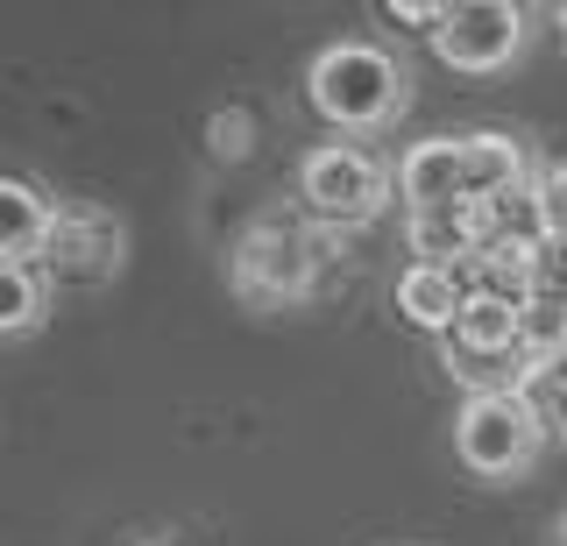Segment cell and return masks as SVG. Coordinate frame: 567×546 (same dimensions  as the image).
Instances as JSON below:
<instances>
[{"label":"cell","instance_id":"6da1fadb","mask_svg":"<svg viewBox=\"0 0 567 546\" xmlns=\"http://www.w3.org/2000/svg\"><path fill=\"white\" fill-rule=\"evenodd\" d=\"M404 64L390 58V50L377 43H327L312 58V79H306V93H312V107L333 121V128H383L390 114L404 107Z\"/></svg>","mask_w":567,"mask_h":546},{"label":"cell","instance_id":"7a4b0ae2","mask_svg":"<svg viewBox=\"0 0 567 546\" xmlns=\"http://www.w3.org/2000/svg\"><path fill=\"white\" fill-rule=\"evenodd\" d=\"M546 433L554 426H546L539 398H525V391H475L468 404H461V419H454V454L475 475L504 483V475L532 468V454H539Z\"/></svg>","mask_w":567,"mask_h":546},{"label":"cell","instance_id":"3957f363","mask_svg":"<svg viewBox=\"0 0 567 546\" xmlns=\"http://www.w3.org/2000/svg\"><path fill=\"white\" fill-rule=\"evenodd\" d=\"M298 199L312 206L319 227H369L383 214V199H390V178H383V164L369 150L319 143L306 164H298Z\"/></svg>","mask_w":567,"mask_h":546},{"label":"cell","instance_id":"277c9868","mask_svg":"<svg viewBox=\"0 0 567 546\" xmlns=\"http://www.w3.org/2000/svg\"><path fill=\"white\" fill-rule=\"evenodd\" d=\"M319 277V241L298 220H256L235 241V291L256 306H298Z\"/></svg>","mask_w":567,"mask_h":546},{"label":"cell","instance_id":"5b68a950","mask_svg":"<svg viewBox=\"0 0 567 546\" xmlns=\"http://www.w3.org/2000/svg\"><path fill=\"white\" fill-rule=\"evenodd\" d=\"M433 50L454 72H496V64H511L525 50V8H511V0H461V8H447Z\"/></svg>","mask_w":567,"mask_h":546},{"label":"cell","instance_id":"8992f818","mask_svg":"<svg viewBox=\"0 0 567 546\" xmlns=\"http://www.w3.org/2000/svg\"><path fill=\"white\" fill-rule=\"evenodd\" d=\"M35 270L64 277V285H100V277L121 270V227L106 214L71 206V214H58V227H50V249H43Z\"/></svg>","mask_w":567,"mask_h":546},{"label":"cell","instance_id":"52a82bcc","mask_svg":"<svg viewBox=\"0 0 567 546\" xmlns=\"http://www.w3.org/2000/svg\"><path fill=\"white\" fill-rule=\"evenodd\" d=\"M404 235H412V256H419V262L468 270V262L489 249V206H483V199L433 206V214H412V220H404Z\"/></svg>","mask_w":567,"mask_h":546},{"label":"cell","instance_id":"ba28073f","mask_svg":"<svg viewBox=\"0 0 567 546\" xmlns=\"http://www.w3.org/2000/svg\"><path fill=\"white\" fill-rule=\"evenodd\" d=\"M398 192L412 214H433V206L468 199V156H461V135H433V143H412L398 164Z\"/></svg>","mask_w":567,"mask_h":546},{"label":"cell","instance_id":"9c48e42d","mask_svg":"<svg viewBox=\"0 0 567 546\" xmlns=\"http://www.w3.org/2000/svg\"><path fill=\"white\" fill-rule=\"evenodd\" d=\"M461 306H468V277L461 270H440V262H412L398 277V312L425 333H454L461 327Z\"/></svg>","mask_w":567,"mask_h":546},{"label":"cell","instance_id":"30bf717a","mask_svg":"<svg viewBox=\"0 0 567 546\" xmlns=\"http://www.w3.org/2000/svg\"><path fill=\"white\" fill-rule=\"evenodd\" d=\"M58 206L43 199L29 178H0V262H43Z\"/></svg>","mask_w":567,"mask_h":546},{"label":"cell","instance_id":"8fae6325","mask_svg":"<svg viewBox=\"0 0 567 546\" xmlns=\"http://www.w3.org/2000/svg\"><path fill=\"white\" fill-rule=\"evenodd\" d=\"M461 156H468V199H496V192L525 185V143L518 135H461Z\"/></svg>","mask_w":567,"mask_h":546},{"label":"cell","instance_id":"7c38bea8","mask_svg":"<svg viewBox=\"0 0 567 546\" xmlns=\"http://www.w3.org/2000/svg\"><path fill=\"white\" fill-rule=\"evenodd\" d=\"M35 320H43V270L0 262V333H29Z\"/></svg>","mask_w":567,"mask_h":546},{"label":"cell","instance_id":"4fadbf2b","mask_svg":"<svg viewBox=\"0 0 567 546\" xmlns=\"http://www.w3.org/2000/svg\"><path fill=\"white\" fill-rule=\"evenodd\" d=\"M206 150L220 156V164H241V156L256 150V121H248L241 107H220V114L206 121Z\"/></svg>","mask_w":567,"mask_h":546},{"label":"cell","instance_id":"5bb4252c","mask_svg":"<svg viewBox=\"0 0 567 546\" xmlns=\"http://www.w3.org/2000/svg\"><path fill=\"white\" fill-rule=\"evenodd\" d=\"M539 206H546V241H567V164L539 178Z\"/></svg>","mask_w":567,"mask_h":546},{"label":"cell","instance_id":"9a60e30c","mask_svg":"<svg viewBox=\"0 0 567 546\" xmlns=\"http://www.w3.org/2000/svg\"><path fill=\"white\" fill-rule=\"evenodd\" d=\"M383 22H404V29H433L447 22V0H383Z\"/></svg>","mask_w":567,"mask_h":546},{"label":"cell","instance_id":"2e32d148","mask_svg":"<svg viewBox=\"0 0 567 546\" xmlns=\"http://www.w3.org/2000/svg\"><path fill=\"white\" fill-rule=\"evenodd\" d=\"M539 412H546V426L567 440V356L546 369V383H539Z\"/></svg>","mask_w":567,"mask_h":546},{"label":"cell","instance_id":"e0dca14e","mask_svg":"<svg viewBox=\"0 0 567 546\" xmlns=\"http://www.w3.org/2000/svg\"><path fill=\"white\" fill-rule=\"evenodd\" d=\"M539 298H567V241H546V256H539Z\"/></svg>","mask_w":567,"mask_h":546},{"label":"cell","instance_id":"ac0fdd59","mask_svg":"<svg viewBox=\"0 0 567 546\" xmlns=\"http://www.w3.org/2000/svg\"><path fill=\"white\" fill-rule=\"evenodd\" d=\"M554 22H560V43H567V0H560V8H554Z\"/></svg>","mask_w":567,"mask_h":546},{"label":"cell","instance_id":"d6986e66","mask_svg":"<svg viewBox=\"0 0 567 546\" xmlns=\"http://www.w3.org/2000/svg\"><path fill=\"white\" fill-rule=\"evenodd\" d=\"M560 546H567V518H560Z\"/></svg>","mask_w":567,"mask_h":546}]
</instances>
